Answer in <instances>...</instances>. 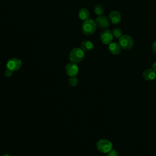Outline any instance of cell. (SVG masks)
<instances>
[{"mask_svg":"<svg viewBox=\"0 0 156 156\" xmlns=\"http://www.w3.org/2000/svg\"><path fill=\"white\" fill-rule=\"evenodd\" d=\"M108 19L112 24H118L121 21V14L117 11H112L110 13Z\"/></svg>","mask_w":156,"mask_h":156,"instance_id":"obj_10","label":"cell"},{"mask_svg":"<svg viewBox=\"0 0 156 156\" xmlns=\"http://www.w3.org/2000/svg\"><path fill=\"white\" fill-rule=\"evenodd\" d=\"M143 77L146 80H152L156 77V72L152 68H147L143 71Z\"/></svg>","mask_w":156,"mask_h":156,"instance_id":"obj_9","label":"cell"},{"mask_svg":"<svg viewBox=\"0 0 156 156\" xmlns=\"http://www.w3.org/2000/svg\"><path fill=\"white\" fill-rule=\"evenodd\" d=\"M97 26H98L101 29H107L109 26L110 21L108 18H107L104 15H100L97 17L95 21Z\"/></svg>","mask_w":156,"mask_h":156,"instance_id":"obj_8","label":"cell"},{"mask_svg":"<svg viewBox=\"0 0 156 156\" xmlns=\"http://www.w3.org/2000/svg\"><path fill=\"white\" fill-rule=\"evenodd\" d=\"M113 36L112 31L109 29H104L99 34V40L102 44H109L113 41Z\"/></svg>","mask_w":156,"mask_h":156,"instance_id":"obj_5","label":"cell"},{"mask_svg":"<svg viewBox=\"0 0 156 156\" xmlns=\"http://www.w3.org/2000/svg\"><path fill=\"white\" fill-rule=\"evenodd\" d=\"M97 149L102 154H107L113 149L112 143L108 140L101 139L96 144Z\"/></svg>","mask_w":156,"mask_h":156,"instance_id":"obj_4","label":"cell"},{"mask_svg":"<svg viewBox=\"0 0 156 156\" xmlns=\"http://www.w3.org/2000/svg\"><path fill=\"white\" fill-rule=\"evenodd\" d=\"M152 49L153 52L156 54V41H154L153 43V44H152Z\"/></svg>","mask_w":156,"mask_h":156,"instance_id":"obj_19","label":"cell"},{"mask_svg":"<svg viewBox=\"0 0 156 156\" xmlns=\"http://www.w3.org/2000/svg\"><path fill=\"white\" fill-rule=\"evenodd\" d=\"M107 156H118V153L116 150L112 149L110 151H109L107 153Z\"/></svg>","mask_w":156,"mask_h":156,"instance_id":"obj_17","label":"cell"},{"mask_svg":"<svg viewBox=\"0 0 156 156\" xmlns=\"http://www.w3.org/2000/svg\"><path fill=\"white\" fill-rule=\"evenodd\" d=\"M1 156H10V155L9 154H4L1 155Z\"/></svg>","mask_w":156,"mask_h":156,"instance_id":"obj_21","label":"cell"},{"mask_svg":"<svg viewBox=\"0 0 156 156\" xmlns=\"http://www.w3.org/2000/svg\"><path fill=\"white\" fill-rule=\"evenodd\" d=\"M112 33L113 34V36L114 37H115L116 38H119L123 35L122 30L120 28H119V27L114 28L112 30Z\"/></svg>","mask_w":156,"mask_h":156,"instance_id":"obj_14","label":"cell"},{"mask_svg":"<svg viewBox=\"0 0 156 156\" xmlns=\"http://www.w3.org/2000/svg\"><path fill=\"white\" fill-rule=\"evenodd\" d=\"M121 48L124 50H130L134 46V40L132 37L129 35H122L118 40Z\"/></svg>","mask_w":156,"mask_h":156,"instance_id":"obj_3","label":"cell"},{"mask_svg":"<svg viewBox=\"0 0 156 156\" xmlns=\"http://www.w3.org/2000/svg\"><path fill=\"white\" fill-rule=\"evenodd\" d=\"M12 73H13V72L12 71L7 69V70L5 71V77H10L12 75Z\"/></svg>","mask_w":156,"mask_h":156,"instance_id":"obj_18","label":"cell"},{"mask_svg":"<svg viewBox=\"0 0 156 156\" xmlns=\"http://www.w3.org/2000/svg\"><path fill=\"white\" fill-rule=\"evenodd\" d=\"M97 25L95 21L92 19L85 20L82 25V31L86 35H93L96 30Z\"/></svg>","mask_w":156,"mask_h":156,"instance_id":"obj_1","label":"cell"},{"mask_svg":"<svg viewBox=\"0 0 156 156\" xmlns=\"http://www.w3.org/2000/svg\"><path fill=\"white\" fill-rule=\"evenodd\" d=\"M22 65L21 61L17 58H12L9 59L6 64V67L7 69L12 71V72L18 70Z\"/></svg>","mask_w":156,"mask_h":156,"instance_id":"obj_6","label":"cell"},{"mask_svg":"<svg viewBox=\"0 0 156 156\" xmlns=\"http://www.w3.org/2000/svg\"><path fill=\"white\" fill-rule=\"evenodd\" d=\"M94 12L98 15L100 16L104 13V8L101 4H96L94 7Z\"/></svg>","mask_w":156,"mask_h":156,"instance_id":"obj_15","label":"cell"},{"mask_svg":"<svg viewBox=\"0 0 156 156\" xmlns=\"http://www.w3.org/2000/svg\"><path fill=\"white\" fill-rule=\"evenodd\" d=\"M85 57V51L80 48L73 49L69 54V58L71 62L78 63L83 60Z\"/></svg>","mask_w":156,"mask_h":156,"instance_id":"obj_2","label":"cell"},{"mask_svg":"<svg viewBox=\"0 0 156 156\" xmlns=\"http://www.w3.org/2000/svg\"><path fill=\"white\" fill-rule=\"evenodd\" d=\"M65 71L68 76L69 77H74L79 73V67L77 63L71 62L66 65Z\"/></svg>","mask_w":156,"mask_h":156,"instance_id":"obj_7","label":"cell"},{"mask_svg":"<svg viewBox=\"0 0 156 156\" xmlns=\"http://www.w3.org/2000/svg\"><path fill=\"white\" fill-rule=\"evenodd\" d=\"M121 47L119 43L116 42H112L108 45V50L111 54L113 55H118L121 52Z\"/></svg>","mask_w":156,"mask_h":156,"instance_id":"obj_11","label":"cell"},{"mask_svg":"<svg viewBox=\"0 0 156 156\" xmlns=\"http://www.w3.org/2000/svg\"><path fill=\"white\" fill-rule=\"evenodd\" d=\"M94 48V44L91 41H83L81 43V48L86 52L91 51Z\"/></svg>","mask_w":156,"mask_h":156,"instance_id":"obj_12","label":"cell"},{"mask_svg":"<svg viewBox=\"0 0 156 156\" xmlns=\"http://www.w3.org/2000/svg\"><path fill=\"white\" fill-rule=\"evenodd\" d=\"M152 68L156 72V62H154L152 65Z\"/></svg>","mask_w":156,"mask_h":156,"instance_id":"obj_20","label":"cell"},{"mask_svg":"<svg viewBox=\"0 0 156 156\" xmlns=\"http://www.w3.org/2000/svg\"><path fill=\"white\" fill-rule=\"evenodd\" d=\"M68 82H69V85H71V87H76L78 83V79L76 76L70 77Z\"/></svg>","mask_w":156,"mask_h":156,"instance_id":"obj_16","label":"cell"},{"mask_svg":"<svg viewBox=\"0 0 156 156\" xmlns=\"http://www.w3.org/2000/svg\"><path fill=\"white\" fill-rule=\"evenodd\" d=\"M78 15L80 20L85 21L87 19H88V18H89V16H90L89 11L85 8H82L79 10Z\"/></svg>","mask_w":156,"mask_h":156,"instance_id":"obj_13","label":"cell"}]
</instances>
